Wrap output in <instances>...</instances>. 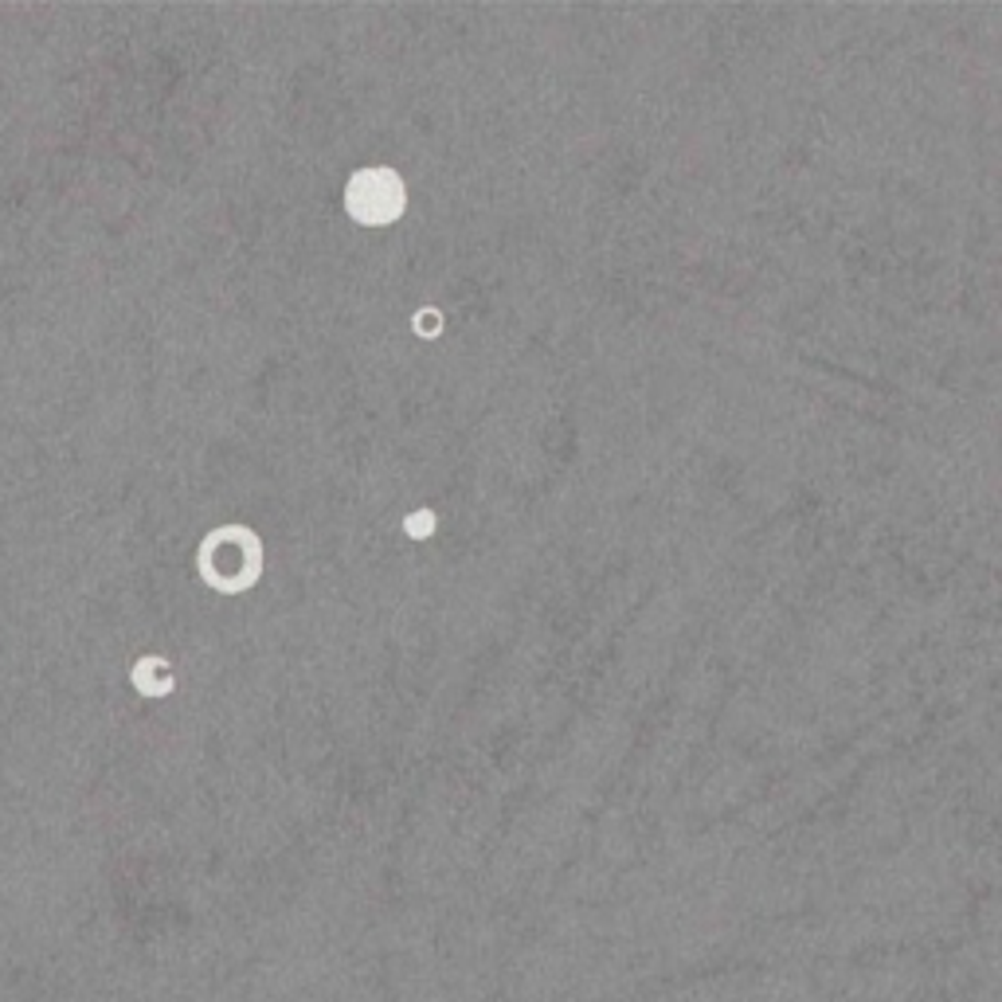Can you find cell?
<instances>
[{
    "mask_svg": "<svg viewBox=\"0 0 1002 1002\" xmlns=\"http://www.w3.org/2000/svg\"><path fill=\"white\" fill-rule=\"evenodd\" d=\"M200 576L224 595L255 588L263 576V541L243 525L212 528L200 545Z\"/></svg>",
    "mask_w": 1002,
    "mask_h": 1002,
    "instance_id": "1",
    "label": "cell"
},
{
    "mask_svg": "<svg viewBox=\"0 0 1002 1002\" xmlns=\"http://www.w3.org/2000/svg\"><path fill=\"white\" fill-rule=\"evenodd\" d=\"M403 204H408V188H403V177L388 165H372V169H360L357 177L349 180L345 188V208L357 224L365 227H385L396 224L403 215Z\"/></svg>",
    "mask_w": 1002,
    "mask_h": 1002,
    "instance_id": "2",
    "label": "cell"
},
{
    "mask_svg": "<svg viewBox=\"0 0 1002 1002\" xmlns=\"http://www.w3.org/2000/svg\"><path fill=\"white\" fill-rule=\"evenodd\" d=\"M130 681H134V689L145 693V698H165V693H172V666L165 658H157V654H149V658H137L134 663Z\"/></svg>",
    "mask_w": 1002,
    "mask_h": 1002,
    "instance_id": "3",
    "label": "cell"
},
{
    "mask_svg": "<svg viewBox=\"0 0 1002 1002\" xmlns=\"http://www.w3.org/2000/svg\"><path fill=\"white\" fill-rule=\"evenodd\" d=\"M403 533H408V537H415V541L431 537V533H435V513H431V510L408 513V521H403Z\"/></svg>",
    "mask_w": 1002,
    "mask_h": 1002,
    "instance_id": "4",
    "label": "cell"
},
{
    "mask_svg": "<svg viewBox=\"0 0 1002 1002\" xmlns=\"http://www.w3.org/2000/svg\"><path fill=\"white\" fill-rule=\"evenodd\" d=\"M415 330H420L423 337H435V333L443 330V313H438V310H420V313H415Z\"/></svg>",
    "mask_w": 1002,
    "mask_h": 1002,
    "instance_id": "5",
    "label": "cell"
}]
</instances>
